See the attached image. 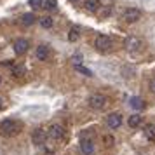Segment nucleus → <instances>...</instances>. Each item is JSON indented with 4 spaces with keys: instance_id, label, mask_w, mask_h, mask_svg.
<instances>
[{
    "instance_id": "4468645a",
    "label": "nucleus",
    "mask_w": 155,
    "mask_h": 155,
    "mask_svg": "<svg viewBox=\"0 0 155 155\" xmlns=\"http://www.w3.org/2000/svg\"><path fill=\"white\" fill-rule=\"evenodd\" d=\"M129 105L133 106L134 110H143V108H145V101H143V98H138V96H134V98L129 99Z\"/></svg>"
},
{
    "instance_id": "bb28decb",
    "label": "nucleus",
    "mask_w": 155,
    "mask_h": 155,
    "mask_svg": "<svg viewBox=\"0 0 155 155\" xmlns=\"http://www.w3.org/2000/svg\"><path fill=\"white\" fill-rule=\"evenodd\" d=\"M44 155H52V152H51V150H49V152H45V153H44Z\"/></svg>"
},
{
    "instance_id": "c85d7f7f",
    "label": "nucleus",
    "mask_w": 155,
    "mask_h": 155,
    "mask_svg": "<svg viewBox=\"0 0 155 155\" xmlns=\"http://www.w3.org/2000/svg\"><path fill=\"white\" fill-rule=\"evenodd\" d=\"M0 82H2V78H0Z\"/></svg>"
},
{
    "instance_id": "1a4fd4ad",
    "label": "nucleus",
    "mask_w": 155,
    "mask_h": 155,
    "mask_svg": "<svg viewBox=\"0 0 155 155\" xmlns=\"http://www.w3.org/2000/svg\"><path fill=\"white\" fill-rule=\"evenodd\" d=\"M28 47H30V42L25 40V38H18V40L14 42V52L18 54V56L25 54V52L28 51Z\"/></svg>"
},
{
    "instance_id": "5701e85b",
    "label": "nucleus",
    "mask_w": 155,
    "mask_h": 155,
    "mask_svg": "<svg viewBox=\"0 0 155 155\" xmlns=\"http://www.w3.org/2000/svg\"><path fill=\"white\" fill-rule=\"evenodd\" d=\"M44 7L49 9V11H54V9H56V0H47V2L44 4Z\"/></svg>"
},
{
    "instance_id": "a878e982",
    "label": "nucleus",
    "mask_w": 155,
    "mask_h": 155,
    "mask_svg": "<svg viewBox=\"0 0 155 155\" xmlns=\"http://www.w3.org/2000/svg\"><path fill=\"white\" fill-rule=\"evenodd\" d=\"M2 108H4V99L0 98V110H2Z\"/></svg>"
},
{
    "instance_id": "0eeeda50",
    "label": "nucleus",
    "mask_w": 155,
    "mask_h": 155,
    "mask_svg": "<svg viewBox=\"0 0 155 155\" xmlns=\"http://www.w3.org/2000/svg\"><path fill=\"white\" fill-rule=\"evenodd\" d=\"M143 47V42H141L138 37H129L126 40V49L129 52H136V51H140Z\"/></svg>"
},
{
    "instance_id": "b1692460",
    "label": "nucleus",
    "mask_w": 155,
    "mask_h": 155,
    "mask_svg": "<svg viewBox=\"0 0 155 155\" xmlns=\"http://www.w3.org/2000/svg\"><path fill=\"white\" fill-rule=\"evenodd\" d=\"M103 141H105L106 147H113V136H110V134H106L105 138H103Z\"/></svg>"
},
{
    "instance_id": "423d86ee",
    "label": "nucleus",
    "mask_w": 155,
    "mask_h": 155,
    "mask_svg": "<svg viewBox=\"0 0 155 155\" xmlns=\"http://www.w3.org/2000/svg\"><path fill=\"white\" fill-rule=\"evenodd\" d=\"M45 140H47V133H45L44 129H35V131L31 133V141H33V145H37V147L44 145Z\"/></svg>"
},
{
    "instance_id": "393cba45",
    "label": "nucleus",
    "mask_w": 155,
    "mask_h": 155,
    "mask_svg": "<svg viewBox=\"0 0 155 155\" xmlns=\"http://www.w3.org/2000/svg\"><path fill=\"white\" fill-rule=\"evenodd\" d=\"M150 91L155 92V77L152 78V80H150Z\"/></svg>"
},
{
    "instance_id": "f03ea898",
    "label": "nucleus",
    "mask_w": 155,
    "mask_h": 155,
    "mask_svg": "<svg viewBox=\"0 0 155 155\" xmlns=\"http://www.w3.org/2000/svg\"><path fill=\"white\" fill-rule=\"evenodd\" d=\"M94 45H96V49H98V51L106 52V51H110L113 47V38H112V37H108V35H98V37H96Z\"/></svg>"
},
{
    "instance_id": "39448f33",
    "label": "nucleus",
    "mask_w": 155,
    "mask_h": 155,
    "mask_svg": "<svg viewBox=\"0 0 155 155\" xmlns=\"http://www.w3.org/2000/svg\"><path fill=\"white\" fill-rule=\"evenodd\" d=\"M140 18H141V11L140 9L129 7V9L124 11V21H127V23H136Z\"/></svg>"
},
{
    "instance_id": "f257e3e1",
    "label": "nucleus",
    "mask_w": 155,
    "mask_h": 155,
    "mask_svg": "<svg viewBox=\"0 0 155 155\" xmlns=\"http://www.w3.org/2000/svg\"><path fill=\"white\" fill-rule=\"evenodd\" d=\"M21 129H23L21 122L12 120V119L4 120V122L0 124V134H2V136H16V134L21 133Z\"/></svg>"
},
{
    "instance_id": "cd10ccee",
    "label": "nucleus",
    "mask_w": 155,
    "mask_h": 155,
    "mask_svg": "<svg viewBox=\"0 0 155 155\" xmlns=\"http://www.w3.org/2000/svg\"><path fill=\"white\" fill-rule=\"evenodd\" d=\"M70 2H78V0H70Z\"/></svg>"
},
{
    "instance_id": "aec40b11",
    "label": "nucleus",
    "mask_w": 155,
    "mask_h": 155,
    "mask_svg": "<svg viewBox=\"0 0 155 155\" xmlns=\"http://www.w3.org/2000/svg\"><path fill=\"white\" fill-rule=\"evenodd\" d=\"M75 70H77L78 73H84L85 77H92V71L89 70V68H84L82 64H80V66H75Z\"/></svg>"
},
{
    "instance_id": "2eb2a0df",
    "label": "nucleus",
    "mask_w": 155,
    "mask_h": 155,
    "mask_svg": "<svg viewBox=\"0 0 155 155\" xmlns=\"http://www.w3.org/2000/svg\"><path fill=\"white\" fill-rule=\"evenodd\" d=\"M141 122H143V117L141 115H138V113H134V115H131L129 117V120H127V124H129V127H138V126H141Z\"/></svg>"
},
{
    "instance_id": "20e7f679",
    "label": "nucleus",
    "mask_w": 155,
    "mask_h": 155,
    "mask_svg": "<svg viewBox=\"0 0 155 155\" xmlns=\"http://www.w3.org/2000/svg\"><path fill=\"white\" fill-rule=\"evenodd\" d=\"M87 103L94 110H101L106 105V96H103V94H92V96H89V101Z\"/></svg>"
},
{
    "instance_id": "dca6fc26",
    "label": "nucleus",
    "mask_w": 155,
    "mask_h": 155,
    "mask_svg": "<svg viewBox=\"0 0 155 155\" xmlns=\"http://www.w3.org/2000/svg\"><path fill=\"white\" fill-rule=\"evenodd\" d=\"M35 16L31 14V12H26V14L21 16V25H25V26H30V25H33L35 23Z\"/></svg>"
},
{
    "instance_id": "6ab92c4d",
    "label": "nucleus",
    "mask_w": 155,
    "mask_h": 155,
    "mask_svg": "<svg viewBox=\"0 0 155 155\" xmlns=\"http://www.w3.org/2000/svg\"><path fill=\"white\" fill-rule=\"evenodd\" d=\"M38 21H40V26H42V28H52V25H54V21H52L51 16H44Z\"/></svg>"
},
{
    "instance_id": "f3484780",
    "label": "nucleus",
    "mask_w": 155,
    "mask_h": 155,
    "mask_svg": "<svg viewBox=\"0 0 155 155\" xmlns=\"http://www.w3.org/2000/svg\"><path fill=\"white\" fill-rule=\"evenodd\" d=\"M78 37H80V28H78V26H71L70 33H68V40H70V42H77Z\"/></svg>"
},
{
    "instance_id": "6e6552de",
    "label": "nucleus",
    "mask_w": 155,
    "mask_h": 155,
    "mask_svg": "<svg viewBox=\"0 0 155 155\" xmlns=\"http://www.w3.org/2000/svg\"><path fill=\"white\" fill-rule=\"evenodd\" d=\"M106 124H108L110 129L120 127V124H122V115H120V113H110V115L106 117Z\"/></svg>"
},
{
    "instance_id": "4be33fe9",
    "label": "nucleus",
    "mask_w": 155,
    "mask_h": 155,
    "mask_svg": "<svg viewBox=\"0 0 155 155\" xmlns=\"http://www.w3.org/2000/svg\"><path fill=\"white\" fill-rule=\"evenodd\" d=\"M30 5L33 9H40V7H44V0H30L28 2Z\"/></svg>"
},
{
    "instance_id": "ddd939ff",
    "label": "nucleus",
    "mask_w": 155,
    "mask_h": 155,
    "mask_svg": "<svg viewBox=\"0 0 155 155\" xmlns=\"http://www.w3.org/2000/svg\"><path fill=\"white\" fill-rule=\"evenodd\" d=\"M49 54H51V51H49L47 45H38V47H37V58H38L40 61H45V59L49 58Z\"/></svg>"
},
{
    "instance_id": "9b49d317",
    "label": "nucleus",
    "mask_w": 155,
    "mask_h": 155,
    "mask_svg": "<svg viewBox=\"0 0 155 155\" xmlns=\"http://www.w3.org/2000/svg\"><path fill=\"white\" fill-rule=\"evenodd\" d=\"M143 134L148 141H155V124H147L143 127Z\"/></svg>"
},
{
    "instance_id": "7ed1b4c3",
    "label": "nucleus",
    "mask_w": 155,
    "mask_h": 155,
    "mask_svg": "<svg viewBox=\"0 0 155 155\" xmlns=\"http://www.w3.org/2000/svg\"><path fill=\"white\" fill-rule=\"evenodd\" d=\"M66 131H64V127L61 124H52L49 127V131H47V136H49L51 140H63Z\"/></svg>"
},
{
    "instance_id": "a211bd4d",
    "label": "nucleus",
    "mask_w": 155,
    "mask_h": 155,
    "mask_svg": "<svg viewBox=\"0 0 155 155\" xmlns=\"http://www.w3.org/2000/svg\"><path fill=\"white\" fill-rule=\"evenodd\" d=\"M26 73V66L25 64H14L12 66V75L14 77H23Z\"/></svg>"
},
{
    "instance_id": "f8f14e48",
    "label": "nucleus",
    "mask_w": 155,
    "mask_h": 155,
    "mask_svg": "<svg viewBox=\"0 0 155 155\" xmlns=\"http://www.w3.org/2000/svg\"><path fill=\"white\" fill-rule=\"evenodd\" d=\"M84 7H85L87 12H98L101 5H99V0H85Z\"/></svg>"
},
{
    "instance_id": "9d476101",
    "label": "nucleus",
    "mask_w": 155,
    "mask_h": 155,
    "mask_svg": "<svg viewBox=\"0 0 155 155\" xmlns=\"http://www.w3.org/2000/svg\"><path fill=\"white\" fill-rule=\"evenodd\" d=\"M80 152L84 155L94 153V141L92 140H80Z\"/></svg>"
},
{
    "instance_id": "412c9836",
    "label": "nucleus",
    "mask_w": 155,
    "mask_h": 155,
    "mask_svg": "<svg viewBox=\"0 0 155 155\" xmlns=\"http://www.w3.org/2000/svg\"><path fill=\"white\" fill-rule=\"evenodd\" d=\"M71 63L75 64V66H80L82 64V54H73L71 56Z\"/></svg>"
}]
</instances>
